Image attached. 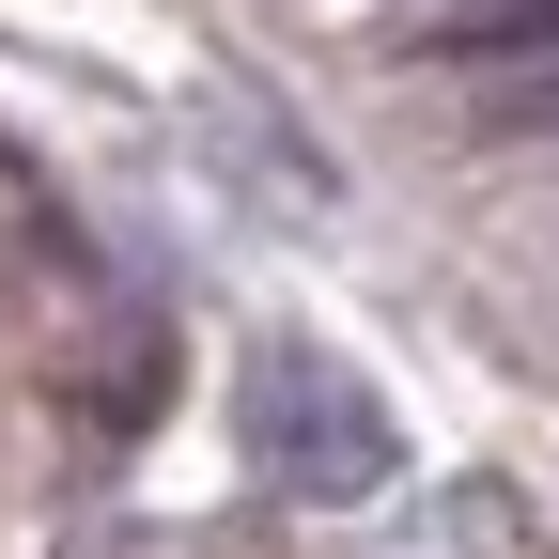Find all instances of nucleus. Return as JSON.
Here are the masks:
<instances>
[{"label": "nucleus", "instance_id": "f257e3e1", "mask_svg": "<svg viewBox=\"0 0 559 559\" xmlns=\"http://www.w3.org/2000/svg\"><path fill=\"white\" fill-rule=\"evenodd\" d=\"M249 451H264L280 498H373V481L404 466L389 404L342 373L326 342H264V358H249Z\"/></svg>", "mask_w": 559, "mask_h": 559}]
</instances>
